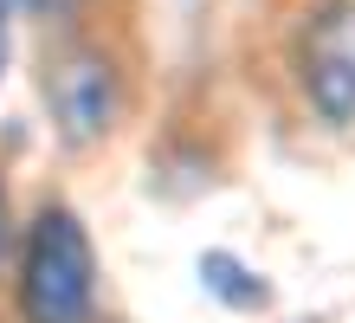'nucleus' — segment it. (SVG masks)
Wrapping results in <instances>:
<instances>
[{
  "mask_svg": "<svg viewBox=\"0 0 355 323\" xmlns=\"http://www.w3.org/2000/svg\"><path fill=\"white\" fill-rule=\"evenodd\" d=\"M91 304H97L91 240L71 207H46L26 240V265H19V317L26 323H91Z\"/></svg>",
  "mask_w": 355,
  "mask_h": 323,
  "instance_id": "nucleus-1",
  "label": "nucleus"
},
{
  "mask_svg": "<svg viewBox=\"0 0 355 323\" xmlns=\"http://www.w3.org/2000/svg\"><path fill=\"white\" fill-rule=\"evenodd\" d=\"M297 78L323 123H355V7H323L304 26Z\"/></svg>",
  "mask_w": 355,
  "mask_h": 323,
  "instance_id": "nucleus-2",
  "label": "nucleus"
},
{
  "mask_svg": "<svg viewBox=\"0 0 355 323\" xmlns=\"http://www.w3.org/2000/svg\"><path fill=\"white\" fill-rule=\"evenodd\" d=\"M46 97H52V110H58L71 142L103 136L110 117H116V72H110V58L91 52V46L65 52L58 65H46Z\"/></svg>",
  "mask_w": 355,
  "mask_h": 323,
  "instance_id": "nucleus-3",
  "label": "nucleus"
},
{
  "mask_svg": "<svg viewBox=\"0 0 355 323\" xmlns=\"http://www.w3.org/2000/svg\"><path fill=\"white\" fill-rule=\"evenodd\" d=\"M0 65H7V7H0Z\"/></svg>",
  "mask_w": 355,
  "mask_h": 323,
  "instance_id": "nucleus-4",
  "label": "nucleus"
},
{
  "mask_svg": "<svg viewBox=\"0 0 355 323\" xmlns=\"http://www.w3.org/2000/svg\"><path fill=\"white\" fill-rule=\"evenodd\" d=\"M0 246H7V194H0Z\"/></svg>",
  "mask_w": 355,
  "mask_h": 323,
  "instance_id": "nucleus-5",
  "label": "nucleus"
}]
</instances>
